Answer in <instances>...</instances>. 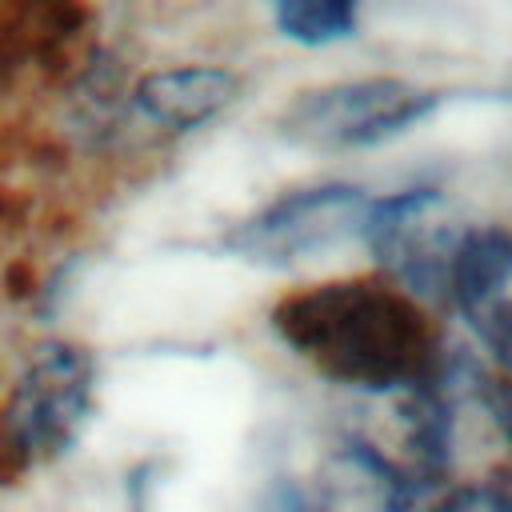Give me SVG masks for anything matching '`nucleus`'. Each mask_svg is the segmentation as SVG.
<instances>
[{"label": "nucleus", "mask_w": 512, "mask_h": 512, "mask_svg": "<svg viewBox=\"0 0 512 512\" xmlns=\"http://www.w3.org/2000/svg\"><path fill=\"white\" fill-rule=\"evenodd\" d=\"M272 324L280 340L320 376L356 388H400L428 376L436 328L392 280L352 276L288 292Z\"/></svg>", "instance_id": "nucleus-1"}, {"label": "nucleus", "mask_w": 512, "mask_h": 512, "mask_svg": "<svg viewBox=\"0 0 512 512\" xmlns=\"http://www.w3.org/2000/svg\"><path fill=\"white\" fill-rule=\"evenodd\" d=\"M96 396V364L80 344H40L8 396L4 408V436L12 452L32 464L64 456L80 432L88 428Z\"/></svg>", "instance_id": "nucleus-2"}, {"label": "nucleus", "mask_w": 512, "mask_h": 512, "mask_svg": "<svg viewBox=\"0 0 512 512\" xmlns=\"http://www.w3.org/2000/svg\"><path fill=\"white\" fill-rule=\"evenodd\" d=\"M368 216L372 204L364 200L360 188L348 184L300 188L248 216L228 236V248L264 268H292L368 232Z\"/></svg>", "instance_id": "nucleus-3"}, {"label": "nucleus", "mask_w": 512, "mask_h": 512, "mask_svg": "<svg viewBox=\"0 0 512 512\" xmlns=\"http://www.w3.org/2000/svg\"><path fill=\"white\" fill-rule=\"evenodd\" d=\"M436 108L428 88H416L396 76L340 80L312 92H300L284 112V132L320 148H364L380 144Z\"/></svg>", "instance_id": "nucleus-4"}, {"label": "nucleus", "mask_w": 512, "mask_h": 512, "mask_svg": "<svg viewBox=\"0 0 512 512\" xmlns=\"http://www.w3.org/2000/svg\"><path fill=\"white\" fill-rule=\"evenodd\" d=\"M240 80L228 68L216 64H180V68H160L136 80L132 88V108L156 124V128H200L212 120L224 104H232Z\"/></svg>", "instance_id": "nucleus-5"}, {"label": "nucleus", "mask_w": 512, "mask_h": 512, "mask_svg": "<svg viewBox=\"0 0 512 512\" xmlns=\"http://www.w3.org/2000/svg\"><path fill=\"white\" fill-rule=\"evenodd\" d=\"M276 28L296 44H332L356 32V8L344 0H284L276 4Z\"/></svg>", "instance_id": "nucleus-6"}]
</instances>
